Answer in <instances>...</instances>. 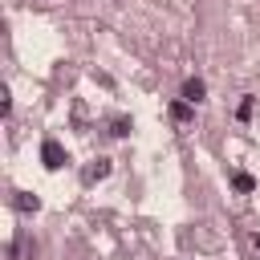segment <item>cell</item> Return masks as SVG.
Masks as SVG:
<instances>
[{"label": "cell", "mask_w": 260, "mask_h": 260, "mask_svg": "<svg viewBox=\"0 0 260 260\" xmlns=\"http://www.w3.org/2000/svg\"><path fill=\"white\" fill-rule=\"evenodd\" d=\"M252 110H256V98H244V102H240V110H236V118H240V122H248V118H252Z\"/></svg>", "instance_id": "7"}, {"label": "cell", "mask_w": 260, "mask_h": 260, "mask_svg": "<svg viewBox=\"0 0 260 260\" xmlns=\"http://www.w3.org/2000/svg\"><path fill=\"white\" fill-rule=\"evenodd\" d=\"M110 175V158H98L89 171H85V183H98V179H106Z\"/></svg>", "instance_id": "6"}, {"label": "cell", "mask_w": 260, "mask_h": 260, "mask_svg": "<svg viewBox=\"0 0 260 260\" xmlns=\"http://www.w3.org/2000/svg\"><path fill=\"white\" fill-rule=\"evenodd\" d=\"M232 187H236L240 195H252V191H256V179H252L248 171H236V175H232Z\"/></svg>", "instance_id": "3"}, {"label": "cell", "mask_w": 260, "mask_h": 260, "mask_svg": "<svg viewBox=\"0 0 260 260\" xmlns=\"http://www.w3.org/2000/svg\"><path fill=\"white\" fill-rule=\"evenodd\" d=\"M41 158H45V167H49V171H61V167L69 162V154L61 150V142H57V138H45V146H41Z\"/></svg>", "instance_id": "1"}, {"label": "cell", "mask_w": 260, "mask_h": 260, "mask_svg": "<svg viewBox=\"0 0 260 260\" xmlns=\"http://www.w3.org/2000/svg\"><path fill=\"white\" fill-rule=\"evenodd\" d=\"M203 93H207V85H203L199 77H187V81H183V102L195 106V102H203Z\"/></svg>", "instance_id": "2"}, {"label": "cell", "mask_w": 260, "mask_h": 260, "mask_svg": "<svg viewBox=\"0 0 260 260\" xmlns=\"http://www.w3.org/2000/svg\"><path fill=\"white\" fill-rule=\"evenodd\" d=\"M12 207H16V211H37V207H41V199H37V195H28V191H16Z\"/></svg>", "instance_id": "5"}, {"label": "cell", "mask_w": 260, "mask_h": 260, "mask_svg": "<svg viewBox=\"0 0 260 260\" xmlns=\"http://www.w3.org/2000/svg\"><path fill=\"white\" fill-rule=\"evenodd\" d=\"M191 114H195V106H191V102H175V106H171V118H175L179 126H187V122H191Z\"/></svg>", "instance_id": "4"}, {"label": "cell", "mask_w": 260, "mask_h": 260, "mask_svg": "<svg viewBox=\"0 0 260 260\" xmlns=\"http://www.w3.org/2000/svg\"><path fill=\"white\" fill-rule=\"evenodd\" d=\"M114 134H130V118H118L114 122Z\"/></svg>", "instance_id": "8"}]
</instances>
